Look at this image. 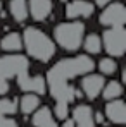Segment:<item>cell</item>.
Here are the masks:
<instances>
[{
  "label": "cell",
  "instance_id": "7402d4cb",
  "mask_svg": "<svg viewBox=\"0 0 126 127\" xmlns=\"http://www.w3.org/2000/svg\"><path fill=\"white\" fill-rule=\"evenodd\" d=\"M0 127H19V124L12 117H3L0 115Z\"/></svg>",
  "mask_w": 126,
  "mask_h": 127
},
{
  "label": "cell",
  "instance_id": "9a60e30c",
  "mask_svg": "<svg viewBox=\"0 0 126 127\" xmlns=\"http://www.w3.org/2000/svg\"><path fill=\"white\" fill-rule=\"evenodd\" d=\"M9 10L10 16L14 17L16 22H24L28 19V2L26 0H10L9 3Z\"/></svg>",
  "mask_w": 126,
  "mask_h": 127
},
{
  "label": "cell",
  "instance_id": "277c9868",
  "mask_svg": "<svg viewBox=\"0 0 126 127\" xmlns=\"http://www.w3.org/2000/svg\"><path fill=\"white\" fill-rule=\"evenodd\" d=\"M29 60L21 53H9L0 57V79H17L19 76L28 74Z\"/></svg>",
  "mask_w": 126,
  "mask_h": 127
},
{
  "label": "cell",
  "instance_id": "ac0fdd59",
  "mask_svg": "<svg viewBox=\"0 0 126 127\" xmlns=\"http://www.w3.org/2000/svg\"><path fill=\"white\" fill-rule=\"evenodd\" d=\"M81 45L85 46V52H88L90 55H97V53H100V50H102V41H100V36H99V34H95V33L88 34Z\"/></svg>",
  "mask_w": 126,
  "mask_h": 127
},
{
  "label": "cell",
  "instance_id": "ffe728a7",
  "mask_svg": "<svg viewBox=\"0 0 126 127\" xmlns=\"http://www.w3.org/2000/svg\"><path fill=\"white\" fill-rule=\"evenodd\" d=\"M17 110V103L12 98H0V115L3 117H10L14 115Z\"/></svg>",
  "mask_w": 126,
  "mask_h": 127
},
{
  "label": "cell",
  "instance_id": "2e32d148",
  "mask_svg": "<svg viewBox=\"0 0 126 127\" xmlns=\"http://www.w3.org/2000/svg\"><path fill=\"white\" fill-rule=\"evenodd\" d=\"M0 48L5 52H19L22 48V38L17 33H9L0 40Z\"/></svg>",
  "mask_w": 126,
  "mask_h": 127
},
{
  "label": "cell",
  "instance_id": "cb8c5ba5",
  "mask_svg": "<svg viewBox=\"0 0 126 127\" xmlns=\"http://www.w3.org/2000/svg\"><path fill=\"white\" fill-rule=\"evenodd\" d=\"M61 127H76V126H74L73 119H66V120H62V126Z\"/></svg>",
  "mask_w": 126,
  "mask_h": 127
},
{
  "label": "cell",
  "instance_id": "8fae6325",
  "mask_svg": "<svg viewBox=\"0 0 126 127\" xmlns=\"http://www.w3.org/2000/svg\"><path fill=\"white\" fill-rule=\"evenodd\" d=\"M73 122L76 127H95L93 124V110L90 105H78L73 110Z\"/></svg>",
  "mask_w": 126,
  "mask_h": 127
},
{
  "label": "cell",
  "instance_id": "9c48e42d",
  "mask_svg": "<svg viewBox=\"0 0 126 127\" xmlns=\"http://www.w3.org/2000/svg\"><path fill=\"white\" fill-rule=\"evenodd\" d=\"M104 115L105 119L116 126H123L126 122V105L123 100H112V101H107V105L104 108Z\"/></svg>",
  "mask_w": 126,
  "mask_h": 127
},
{
  "label": "cell",
  "instance_id": "52a82bcc",
  "mask_svg": "<svg viewBox=\"0 0 126 127\" xmlns=\"http://www.w3.org/2000/svg\"><path fill=\"white\" fill-rule=\"evenodd\" d=\"M105 81H104V76L100 74H86L83 76L81 79V91L83 95L88 98V100H95L100 93H102V88H104Z\"/></svg>",
  "mask_w": 126,
  "mask_h": 127
},
{
  "label": "cell",
  "instance_id": "5b68a950",
  "mask_svg": "<svg viewBox=\"0 0 126 127\" xmlns=\"http://www.w3.org/2000/svg\"><path fill=\"white\" fill-rule=\"evenodd\" d=\"M102 46L111 57H123L126 52V31L125 28H109L105 29L102 38Z\"/></svg>",
  "mask_w": 126,
  "mask_h": 127
},
{
  "label": "cell",
  "instance_id": "4fadbf2b",
  "mask_svg": "<svg viewBox=\"0 0 126 127\" xmlns=\"http://www.w3.org/2000/svg\"><path fill=\"white\" fill-rule=\"evenodd\" d=\"M33 126L35 127H57V122L54 119V113L48 106H40L31 119Z\"/></svg>",
  "mask_w": 126,
  "mask_h": 127
},
{
  "label": "cell",
  "instance_id": "d4e9b609",
  "mask_svg": "<svg viewBox=\"0 0 126 127\" xmlns=\"http://www.w3.org/2000/svg\"><path fill=\"white\" fill-rule=\"evenodd\" d=\"M109 2H111V0H95V3H97V5H107Z\"/></svg>",
  "mask_w": 126,
  "mask_h": 127
},
{
  "label": "cell",
  "instance_id": "8992f818",
  "mask_svg": "<svg viewBox=\"0 0 126 127\" xmlns=\"http://www.w3.org/2000/svg\"><path fill=\"white\" fill-rule=\"evenodd\" d=\"M125 22H126V9L119 2L107 5L100 14V24H104L107 28H123Z\"/></svg>",
  "mask_w": 126,
  "mask_h": 127
},
{
  "label": "cell",
  "instance_id": "7a4b0ae2",
  "mask_svg": "<svg viewBox=\"0 0 126 127\" xmlns=\"http://www.w3.org/2000/svg\"><path fill=\"white\" fill-rule=\"evenodd\" d=\"M22 46L26 48L28 55L40 60V62H48L55 55V43L52 41L42 29L29 26L22 33Z\"/></svg>",
  "mask_w": 126,
  "mask_h": 127
},
{
  "label": "cell",
  "instance_id": "6da1fadb",
  "mask_svg": "<svg viewBox=\"0 0 126 127\" xmlns=\"http://www.w3.org/2000/svg\"><path fill=\"white\" fill-rule=\"evenodd\" d=\"M93 67H95V62L88 55L67 57V59L59 60L55 65H52V69L47 72L45 83H47L48 93L54 98V101L71 105V101L76 100V96H74L76 91L69 84V81L78 77V76L90 74L93 70Z\"/></svg>",
  "mask_w": 126,
  "mask_h": 127
},
{
  "label": "cell",
  "instance_id": "7c38bea8",
  "mask_svg": "<svg viewBox=\"0 0 126 127\" xmlns=\"http://www.w3.org/2000/svg\"><path fill=\"white\" fill-rule=\"evenodd\" d=\"M31 17L36 21H45L52 14V0H29V9Z\"/></svg>",
  "mask_w": 126,
  "mask_h": 127
},
{
  "label": "cell",
  "instance_id": "603a6c76",
  "mask_svg": "<svg viewBox=\"0 0 126 127\" xmlns=\"http://www.w3.org/2000/svg\"><path fill=\"white\" fill-rule=\"evenodd\" d=\"M9 81H5V79H0V98H3V95H7L9 93Z\"/></svg>",
  "mask_w": 126,
  "mask_h": 127
},
{
  "label": "cell",
  "instance_id": "484cf974",
  "mask_svg": "<svg viewBox=\"0 0 126 127\" xmlns=\"http://www.w3.org/2000/svg\"><path fill=\"white\" fill-rule=\"evenodd\" d=\"M0 9H2V2H0Z\"/></svg>",
  "mask_w": 126,
  "mask_h": 127
},
{
  "label": "cell",
  "instance_id": "30bf717a",
  "mask_svg": "<svg viewBox=\"0 0 126 127\" xmlns=\"http://www.w3.org/2000/svg\"><path fill=\"white\" fill-rule=\"evenodd\" d=\"M95 7L93 3H90L88 0H73L66 5V16L73 21V19H78V17H90L93 14Z\"/></svg>",
  "mask_w": 126,
  "mask_h": 127
},
{
  "label": "cell",
  "instance_id": "5bb4252c",
  "mask_svg": "<svg viewBox=\"0 0 126 127\" xmlns=\"http://www.w3.org/2000/svg\"><path fill=\"white\" fill-rule=\"evenodd\" d=\"M40 108V96L38 95H33V93H24L21 96V101H19V110H21L24 115H33L36 110Z\"/></svg>",
  "mask_w": 126,
  "mask_h": 127
},
{
  "label": "cell",
  "instance_id": "ba28073f",
  "mask_svg": "<svg viewBox=\"0 0 126 127\" xmlns=\"http://www.w3.org/2000/svg\"><path fill=\"white\" fill-rule=\"evenodd\" d=\"M17 84L24 93H33V95H43L47 91V83L43 79V76H29L24 74L17 77Z\"/></svg>",
  "mask_w": 126,
  "mask_h": 127
},
{
  "label": "cell",
  "instance_id": "44dd1931",
  "mask_svg": "<svg viewBox=\"0 0 126 127\" xmlns=\"http://www.w3.org/2000/svg\"><path fill=\"white\" fill-rule=\"evenodd\" d=\"M59 120H66L69 119V105H64V103H55L54 106V112H52Z\"/></svg>",
  "mask_w": 126,
  "mask_h": 127
},
{
  "label": "cell",
  "instance_id": "3957f363",
  "mask_svg": "<svg viewBox=\"0 0 126 127\" xmlns=\"http://www.w3.org/2000/svg\"><path fill=\"white\" fill-rule=\"evenodd\" d=\"M83 34H85V24L80 21L62 22V24H57L54 29V38H55L57 45L67 52H74L81 46Z\"/></svg>",
  "mask_w": 126,
  "mask_h": 127
},
{
  "label": "cell",
  "instance_id": "e0dca14e",
  "mask_svg": "<svg viewBox=\"0 0 126 127\" xmlns=\"http://www.w3.org/2000/svg\"><path fill=\"white\" fill-rule=\"evenodd\" d=\"M100 95L104 96V100H107V101L118 100V98L123 95V84H121L119 81H109V83L104 84Z\"/></svg>",
  "mask_w": 126,
  "mask_h": 127
},
{
  "label": "cell",
  "instance_id": "d6986e66",
  "mask_svg": "<svg viewBox=\"0 0 126 127\" xmlns=\"http://www.w3.org/2000/svg\"><path fill=\"white\" fill-rule=\"evenodd\" d=\"M99 70L104 76H112L118 70V64H116L114 59H111V57H104V59L99 60Z\"/></svg>",
  "mask_w": 126,
  "mask_h": 127
}]
</instances>
